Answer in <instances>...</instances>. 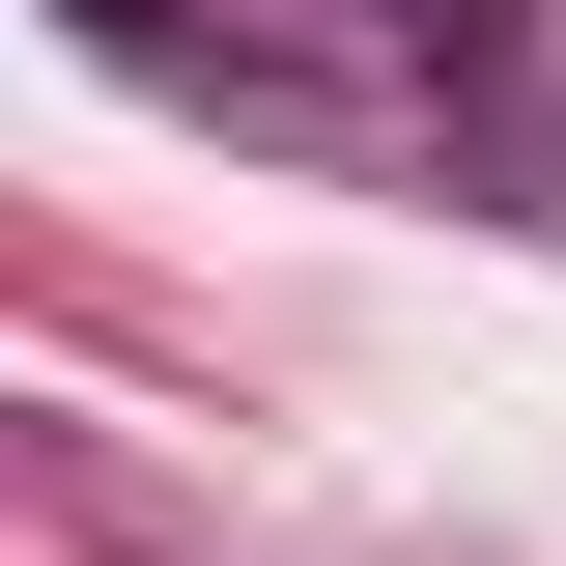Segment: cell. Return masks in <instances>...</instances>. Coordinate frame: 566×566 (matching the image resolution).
Returning <instances> with one entry per match:
<instances>
[{
	"label": "cell",
	"instance_id": "cell-1",
	"mask_svg": "<svg viewBox=\"0 0 566 566\" xmlns=\"http://www.w3.org/2000/svg\"><path fill=\"white\" fill-rule=\"evenodd\" d=\"M85 29H142V57H170V0H85Z\"/></svg>",
	"mask_w": 566,
	"mask_h": 566
}]
</instances>
